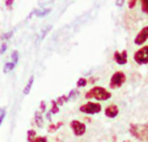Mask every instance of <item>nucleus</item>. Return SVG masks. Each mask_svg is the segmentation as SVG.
I'll use <instances>...</instances> for the list:
<instances>
[{
	"label": "nucleus",
	"mask_w": 148,
	"mask_h": 142,
	"mask_svg": "<svg viewBox=\"0 0 148 142\" xmlns=\"http://www.w3.org/2000/svg\"><path fill=\"white\" fill-rule=\"evenodd\" d=\"M11 59H12V62L14 65L17 64V62H18V51H12V55H11Z\"/></svg>",
	"instance_id": "19"
},
{
	"label": "nucleus",
	"mask_w": 148,
	"mask_h": 142,
	"mask_svg": "<svg viewBox=\"0 0 148 142\" xmlns=\"http://www.w3.org/2000/svg\"><path fill=\"white\" fill-rule=\"evenodd\" d=\"M70 128L71 131H72V133L75 134L76 137H81L85 134V132H87V125L84 123H81V121H79V120H72L70 123Z\"/></svg>",
	"instance_id": "6"
},
{
	"label": "nucleus",
	"mask_w": 148,
	"mask_h": 142,
	"mask_svg": "<svg viewBox=\"0 0 148 142\" xmlns=\"http://www.w3.org/2000/svg\"><path fill=\"white\" fill-rule=\"evenodd\" d=\"M148 39V26H144V28L142 29V30L138 33V35L135 37L134 39V43L136 46H142L145 43V41Z\"/></svg>",
	"instance_id": "7"
},
{
	"label": "nucleus",
	"mask_w": 148,
	"mask_h": 142,
	"mask_svg": "<svg viewBox=\"0 0 148 142\" xmlns=\"http://www.w3.org/2000/svg\"><path fill=\"white\" fill-rule=\"evenodd\" d=\"M134 60L139 65L148 64V46H143L134 53Z\"/></svg>",
	"instance_id": "5"
},
{
	"label": "nucleus",
	"mask_w": 148,
	"mask_h": 142,
	"mask_svg": "<svg viewBox=\"0 0 148 142\" xmlns=\"http://www.w3.org/2000/svg\"><path fill=\"white\" fill-rule=\"evenodd\" d=\"M13 68H14V64H13V63H11V62L7 63L5 67H4V73H8L9 70H12Z\"/></svg>",
	"instance_id": "22"
},
{
	"label": "nucleus",
	"mask_w": 148,
	"mask_h": 142,
	"mask_svg": "<svg viewBox=\"0 0 148 142\" xmlns=\"http://www.w3.org/2000/svg\"><path fill=\"white\" fill-rule=\"evenodd\" d=\"M68 100H70V99H68L67 95H62V97H59L58 100H55V102H56V104H58V106H63L64 103H67Z\"/></svg>",
	"instance_id": "15"
},
{
	"label": "nucleus",
	"mask_w": 148,
	"mask_h": 142,
	"mask_svg": "<svg viewBox=\"0 0 148 142\" xmlns=\"http://www.w3.org/2000/svg\"><path fill=\"white\" fill-rule=\"evenodd\" d=\"M50 12H51L50 8H46V9H34L32 13H34L37 17H45V16H47Z\"/></svg>",
	"instance_id": "11"
},
{
	"label": "nucleus",
	"mask_w": 148,
	"mask_h": 142,
	"mask_svg": "<svg viewBox=\"0 0 148 142\" xmlns=\"http://www.w3.org/2000/svg\"><path fill=\"white\" fill-rule=\"evenodd\" d=\"M114 60H115V63H117V64L125 65L126 63H127V51L123 50L122 52L115 51V52H114Z\"/></svg>",
	"instance_id": "9"
},
{
	"label": "nucleus",
	"mask_w": 148,
	"mask_h": 142,
	"mask_svg": "<svg viewBox=\"0 0 148 142\" xmlns=\"http://www.w3.org/2000/svg\"><path fill=\"white\" fill-rule=\"evenodd\" d=\"M79 95H80V93H79V89H72L67 97H68V99H76Z\"/></svg>",
	"instance_id": "17"
},
{
	"label": "nucleus",
	"mask_w": 148,
	"mask_h": 142,
	"mask_svg": "<svg viewBox=\"0 0 148 142\" xmlns=\"http://www.w3.org/2000/svg\"><path fill=\"white\" fill-rule=\"evenodd\" d=\"M46 119H47V120H51V114H50V112H47V114H46Z\"/></svg>",
	"instance_id": "31"
},
{
	"label": "nucleus",
	"mask_w": 148,
	"mask_h": 142,
	"mask_svg": "<svg viewBox=\"0 0 148 142\" xmlns=\"http://www.w3.org/2000/svg\"><path fill=\"white\" fill-rule=\"evenodd\" d=\"M62 125H63V123H62V121H58V123H55V124H50V125H49V128H47V132H49V133H54V132L58 131Z\"/></svg>",
	"instance_id": "13"
},
{
	"label": "nucleus",
	"mask_w": 148,
	"mask_h": 142,
	"mask_svg": "<svg viewBox=\"0 0 148 142\" xmlns=\"http://www.w3.org/2000/svg\"><path fill=\"white\" fill-rule=\"evenodd\" d=\"M119 114V108H118L117 104H109L105 108V116L109 117V119H114L117 117V115Z\"/></svg>",
	"instance_id": "8"
},
{
	"label": "nucleus",
	"mask_w": 148,
	"mask_h": 142,
	"mask_svg": "<svg viewBox=\"0 0 148 142\" xmlns=\"http://www.w3.org/2000/svg\"><path fill=\"white\" fill-rule=\"evenodd\" d=\"M130 134L139 141L148 139V125L145 124H131L130 125Z\"/></svg>",
	"instance_id": "2"
},
{
	"label": "nucleus",
	"mask_w": 148,
	"mask_h": 142,
	"mask_svg": "<svg viewBox=\"0 0 148 142\" xmlns=\"http://www.w3.org/2000/svg\"><path fill=\"white\" fill-rule=\"evenodd\" d=\"M115 4H117V7H122L123 4H125V0H117Z\"/></svg>",
	"instance_id": "30"
},
{
	"label": "nucleus",
	"mask_w": 148,
	"mask_h": 142,
	"mask_svg": "<svg viewBox=\"0 0 148 142\" xmlns=\"http://www.w3.org/2000/svg\"><path fill=\"white\" fill-rule=\"evenodd\" d=\"M79 110H80V112H83V114L96 115L102 111V106H101L98 102H87V103L81 104Z\"/></svg>",
	"instance_id": "3"
},
{
	"label": "nucleus",
	"mask_w": 148,
	"mask_h": 142,
	"mask_svg": "<svg viewBox=\"0 0 148 142\" xmlns=\"http://www.w3.org/2000/svg\"><path fill=\"white\" fill-rule=\"evenodd\" d=\"M85 98L87 99H96L98 102H102V100H109L112 98V93L102 86H93L92 89H89L85 93Z\"/></svg>",
	"instance_id": "1"
},
{
	"label": "nucleus",
	"mask_w": 148,
	"mask_h": 142,
	"mask_svg": "<svg viewBox=\"0 0 148 142\" xmlns=\"http://www.w3.org/2000/svg\"><path fill=\"white\" fill-rule=\"evenodd\" d=\"M39 111H41V112H45L46 111V102H45V100H42L41 103H39Z\"/></svg>",
	"instance_id": "26"
},
{
	"label": "nucleus",
	"mask_w": 148,
	"mask_h": 142,
	"mask_svg": "<svg viewBox=\"0 0 148 142\" xmlns=\"http://www.w3.org/2000/svg\"><path fill=\"white\" fill-rule=\"evenodd\" d=\"M36 137H37L36 131H34V129H29L28 133H26V139H28V141L30 142V141H33V139L36 138Z\"/></svg>",
	"instance_id": "16"
},
{
	"label": "nucleus",
	"mask_w": 148,
	"mask_h": 142,
	"mask_svg": "<svg viewBox=\"0 0 148 142\" xmlns=\"http://www.w3.org/2000/svg\"><path fill=\"white\" fill-rule=\"evenodd\" d=\"M122 142H130V141H122Z\"/></svg>",
	"instance_id": "32"
},
{
	"label": "nucleus",
	"mask_w": 148,
	"mask_h": 142,
	"mask_svg": "<svg viewBox=\"0 0 148 142\" xmlns=\"http://www.w3.org/2000/svg\"><path fill=\"white\" fill-rule=\"evenodd\" d=\"M127 3H129V8H130V9H132V8H134L135 5H136L138 0H129V1H127Z\"/></svg>",
	"instance_id": "27"
},
{
	"label": "nucleus",
	"mask_w": 148,
	"mask_h": 142,
	"mask_svg": "<svg viewBox=\"0 0 148 142\" xmlns=\"http://www.w3.org/2000/svg\"><path fill=\"white\" fill-rule=\"evenodd\" d=\"M12 4H13V0H5V5H7V8L11 9V8H12Z\"/></svg>",
	"instance_id": "29"
},
{
	"label": "nucleus",
	"mask_w": 148,
	"mask_h": 142,
	"mask_svg": "<svg viewBox=\"0 0 148 142\" xmlns=\"http://www.w3.org/2000/svg\"><path fill=\"white\" fill-rule=\"evenodd\" d=\"M30 142H47V137L46 136H37L36 138Z\"/></svg>",
	"instance_id": "20"
},
{
	"label": "nucleus",
	"mask_w": 148,
	"mask_h": 142,
	"mask_svg": "<svg viewBox=\"0 0 148 142\" xmlns=\"http://www.w3.org/2000/svg\"><path fill=\"white\" fill-rule=\"evenodd\" d=\"M125 82H126V74L122 70H117V72L113 73L112 78H110L109 86L110 89H119Z\"/></svg>",
	"instance_id": "4"
},
{
	"label": "nucleus",
	"mask_w": 148,
	"mask_h": 142,
	"mask_svg": "<svg viewBox=\"0 0 148 142\" xmlns=\"http://www.w3.org/2000/svg\"><path fill=\"white\" fill-rule=\"evenodd\" d=\"M34 123L38 128H42L43 126V123H45V119H43V114L41 111H36L34 114Z\"/></svg>",
	"instance_id": "10"
},
{
	"label": "nucleus",
	"mask_w": 148,
	"mask_h": 142,
	"mask_svg": "<svg viewBox=\"0 0 148 142\" xmlns=\"http://www.w3.org/2000/svg\"><path fill=\"white\" fill-rule=\"evenodd\" d=\"M13 35V31H8V33H5V34H3V35L0 37V39L1 41H5V39H8V38H11V37Z\"/></svg>",
	"instance_id": "24"
},
{
	"label": "nucleus",
	"mask_w": 148,
	"mask_h": 142,
	"mask_svg": "<svg viewBox=\"0 0 148 142\" xmlns=\"http://www.w3.org/2000/svg\"><path fill=\"white\" fill-rule=\"evenodd\" d=\"M51 103H53V107H51V111H50V114L51 115H55V114H58V112H59V106H58V104H56V102H55V100H51Z\"/></svg>",
	"instance_id": "18"
},
{
	"label": "nucleus",
	"mask_w": 148,
	"mask_h": 142,
	"mask_svg": "<svg viewBox=\"0 0 148 142\" xmlns=\"http://www.w3.org/2000/svg\"><path fill=\"white\" fill-rule=\"evenodd\" d=\"M4 116H5V108H1V107H0V125L3 123Z\"/></svg>",
	"instance_id": "25"
},
{
	"label": "nucleus",
	"mask_w": 148,
	"mask_h": 142,
	"mask_svg": "<svg viewBox=\"0 0 148 142\" xmlns=\"http://www.w3.org/2000/svg\"><path fill=\"white\" fill-rule=\"evenodd\" d=\"M51 28H53V26H51V25H49V26H46V28H45V29H43V30L41 31V38H42V39H43V38H45V37H46V35H47V33H49V31L51 30Z\"/></svg>",
	"instance_id": "21"
},
{
	"label": "nucleus",
	"mask_w": 148,
	"mask_h": 142,
	"mask_svg": "<svg viewBox=\"0 0 148 142\" xmlns=\"http://www.w3.org/2000/svg\"><path fill=\"white\" fill-rule=\"evenodd\" d=\"M33 82H34V76H30V78H29L26 86L24 87V91H23L24 95H28L29 93H30V89H32V86H33Z\"/></svg>",
	"instance_id": "12"
},
{
	"label": "nucleus",
	"mask_w": 148,
	"mask_h": 142,
	"mask_svg": "<svg viewBox=\"0 0 148 142\" xmlns=\"http://www.w3.org/2000/svg\"><path fill=\"white\" fill-rule=\"evenodd\" d=\"M7 47H8V45H7V43H1V47H0V55H3V53L5 52Z\"/></svg>",
	"instance_id": "28"
},
{
	"label": "nucleus",
	"mask_w": 148,
	"mask_h": 142,
	"mask_svg": "<svg viewBox=\"0 0 148 142\" xmlns=\"http://www.w3.org/2000/svg\"><path fill=\"white\" fill-rule=\"evenodd\" d=\"M142 11L148 14V0H142Z\"/></svg>",
	"instance_id": "23"
},
{
	"label": "nucleus",
	"mask_w": 148,
	"mask_h": 142,
	"mask_svg": "<svg viewBox=\"0 0 148 142\" xmlns=\"http://www.w3.org/2000/svg\"><path fill=\"white\" fill-rule=\"evenodd\" d=\"M87 84H88V80L85 77H80L77 80V82H76V87L77 89H81V87H85L87 86Z\"/></svg>",
	"instance_id": "14"
}]
</instances>
